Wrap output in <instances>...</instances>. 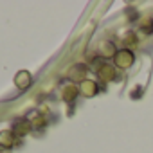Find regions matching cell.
Here are the masks:
<instances>
[{"mask_svg": "<svg viewBox=\"0 0 153 153\" xmlns=\"http://www.w3.org/2000/svg\"><path fill=\"white\" fill-rule=\"evenodd\" d=\"M78 96H79V87H76L74 83H67V85L63 87V90H61V97H63V101H67V103H72Z\"/></svg>", "mask_w": 153, "mask_h": 153, "instance_id": "cell-6", "label": "cell"}, {"mask_svg": "<svg viewBox=\"0 0 153 153\" xmlns=\"http://www.w3.org/2000/svg\"><path fill=\"white\" fill-rule=\"evenodd\" d=\"M0 153H7V149H2V151H0Z\"/></svg>", "mask_w": 153, "mask_h": 153, "instance_id": "cell-13", "label": "cell"}, {"mask_svg": "<svg viewBox=\"0 0 153 153\" xmlns=\"http://www.w3.org/2000/svg\"><path fill=\"white\" fill-rule=\"evenodd\" d=\"M97 52H99V56H103V58H112V56L117 54V49H115V45H114L112 42H101Z\"/></svg>", "mask_w": 153, "mask_h": 153, "instance_id": "cell-8", "label": "cell"}, {"mask_svg": "<svg viewBox=\"0 0 153 153\" xmlns=\"http://www.w3.org/2000/svg\"><path fill=\"white\" fill-rule=\"evenodd\" d=\"M97 78L105 83H110L115 79V65H110V63H101L97 67Z\"/></svg>", "mask_w": 153, "mask_h": 153, "instance_id": "cell-2", "label": "cell"}, {"mask_svg": "<svg viewBox=\"0 0 153 153\" xmlns=\"http://www.w3.org/2000/svg\"><path fill=\"white\" fill-rule=\"evenodd\" d=\"M11 131L15 133L16 139H22V137H25V135L31 131V123H29L27 119H16V121L13 123Z\"/></svg>", "mask_w": 153, "mask_h": 153, "instance_id": "cell-4", "label": "cell"}, {"mask_svg": "<svg viewBox=\"0 0 153 153\" xmlns=\"http://www.w3.org/2000/svg\"><path fill=\"white\" fill-rule=\"evenodd\" d=\"M97 83L92 81V79H85L83 83H79V92L85 96V97H94L97 94Z\"/></svg>", "mask_w": 153, "mask_h": 153, "instance_id": "cell-7", "label": "cell"}, {"mask_svg": "<svg viewBox=\"0 0 153 153\" xmlns=\"http://www.w3.org/2000/svg\"><path fill=\"white\" fill-rule=\"evenodd\" d=\"M31 126H38V128H43L45 124H47V117L43 115V114H40V112H36V114H33V117H31Z\"/></svg>", "mask_w": 153, "mask_h": 153, "instance_id": "cell-11", "label": "cell"}, {"mask_svg": "<svg viewBox=\"0 0 153 153\" xmlns=\"http://www.w3.org/2000/svg\"><path fill=\"white\" fill-rule=\"evenodd\" d=\"M139 29L144 33V34H151L153 33V18H144L142 22H140V25H139Z\"/></svg>", "mask_w": 153, "mask_h": 153, "instance_id": "cell-12", "label": "cell"}, {"mask_svg": "<svg viewBox=\"0 0 153 153\" xmlns=\"http://www.w3.org/2000/svg\"><path fill=\"white\" fill-rule=\"evenodd\" d=\"M31 81H33V76L29 70H18L15 76V85L18 90H27L31 87Z\"/></svg>", "mask_w": 153, "mask_h": 153, "instance_id": "cell-3", "label": "cell"}, {"mask_svg": "<svg viewBox=\"0 0 153 153\" xmlns=\"http://www.w3.org/2000/svg\"><path fill=\"white\" fill-rule=\"evenodd\" d=\"M133 61H135V54H133L130 49H119L117 54L114 56L115 67H119V68H123V70L130 68V67L133 65Z\"/></svg>", "mask_w": 153, "mask_h": 153, "instance_id": "cell-1", "label": "cell"}, {"mask_svg": "<svg viewBox=\"0 0 153 153\" xmlns=\"http://www.w3.org/2000/svg\"><path fill=\"white\" fill-rule=\"evenodd\" d=\"M16 144V137L11 130H2L0 131V148L2 149H11Z\"/></svg>", "mask_w": 153, "mask_h": 153, "instance_id": "cell-5", "label": "cell"}, {"mask_svg": "<svg viewBox=\"0 0 153 153\" xmlns=\"http://www.w3.org/2000/svg\"><path fill=\"white\" fill-rule=\"evenodd\" d=\"M133 45H137V33L135 31H128L123 36V49H130L131 51Z\"/></svg>", "mask_w": 153, "mask_h": 153, "instance_id": "cell-10", "label": "cell"}, {"mask_svg": "<svg viewBox=\"0 0 153 153\" xmlns=\"http://www.w3.org/2000/svg\"><path fill=\"white\" fill-rule=\"evenodd\" d=\"M85 76H87V68H85V65H76V67H72V70H70V74H68V78L70 79H74V81H85Z\"/></svg>", "mask_w": 153, "mask_h": 153, "instance_id": "cell-9", "label": "cell"}]
</instances>
